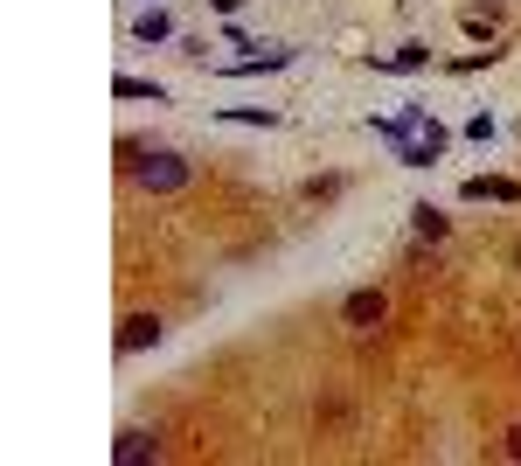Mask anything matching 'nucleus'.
<instances>
[{
  "mask_svg": "<svg viewBox=\"0 0 521 466\" xmlns=\"http://www.w3.org/2000/svg\"><path fill=\"white\" fill-rule=\"evenodd\" d=\"M132 181H139L146 195H181V188L195 181V167H188L181 154H139L132 160Z\"/></svg>",
  "mask_w": 521,
  "mask_h": 466,
  "instance_id": "f257e3e1",
  "label": "nucleus"
},
{
  "mask_svg": "<svg viewBox=\"0 0 521 466\" xmlns=\"http://www.w3.org/2000/svg\"><path fill=\"white\" fill-rule=\"evenodd\" d=\"M383 320H390V293H383V286H362V293L341 300V327H348V334H376Z\"/></svg>",
  "mask_w": 521,
  "mask_h": 466,
  "instance_id": "f03ea898",
  "label": "nucleus"
},
{
  "mask_svg": "<svg viewBox=\"0 0 521 466\" xmlns=\"http://www.w3.org/2000/svg\"><path fill=\"white\" fill-rule=\"evenodd\" d=\"M160 334H167V320H160V313H126V320H119V348H126V355L160 348Z\"/></svg>",
  "mask_w": 521,
  "mask_h": 466,
  "instance_id": "7ed1b4c3",
  "label": "nucleus"
},
{
  "mask_svg": "<svg viewBox=\"0 0 521 466\" xmlns=\"http://www.w3.org/2000/svg\"><path fill=\"white\" fill-rule=\"evenodd\" d=\"M146 453H160V439H153V432H119V446H112V460H119V466H139Z\"/></svg>",
  "mask_w": 521,
  "mask_h": 466,
  "instance_id": "20e7f679",
  "label": "nucleus"
},
{
  "mask_svg": "<svg viewBox=\"0 0 521 466\" xmlns=\"http://www.w3.org/2000/svg\"><path fill=\"white\" fill-rule=\"evenodd\" d=\"M410 230H417L424 244H445V230H452V223H445V216H438L431 202H417V209H410Z\"/></svg>",
  "mask_w": 521,
  "mask_h": 466,
  "instance_id": "39448f33",
  "label": "nucleus"
},
{
  "mask_svg": "<svg viewBox=\"0 0 521 466\" xmlns=\"http://www.w3.org/2000/svg\"><path fill=\"white\" fill-rule=\"evenodd\" d=\"M466 195H473V202H515V181H487V174H480V181H466Z\"/></svg>",
  "mask_w": 521,
  "mask_h": 466,
  "instance_id": "423d86ee",
  "label": "nucleus"
},
{
  "mask_svg": "<svg viewBox=\"0 0 521 466\" xmlns=\"http://www.w3.org/2000/svg\"><path fill=\"white\" fill-rule=\"evenodd\" d=\"M132 35H139V42H167L174 28H167V14L153 7V14H139V21H132Z\"/></svg>",
  "mask_w": 521,
  "mask_h": 466,
  "instance_id": "0eeeda50",
  "label": "nucleus"
},
{
  "mask_svg": "<svg viewBox=\"0 0 521 466\" xmlns=\"http://www.w3.org/2000/svg\"><path fill=\"white\" fill-rule=\"evenodd\" d=\"M341 188H348V181H341V174H313V181H306V188H299V195H306V202H334V195H341Z\"/></svg>",
  "mask_w": 521,
  "mask_h": 466,
  "instance_id": "6e6552de",
  "label": "nucleus"
},
{
  "mask_svg": "<svg viewBox=\"0 0 521 466\" xmlns=\"http://www.w3.org/2000/svg\"><path fill=\"white\" fill-rule=\"evenodd\" d=\"M119 98H153V105H160L167 91H160V84H146V77H119Z\"/></svg>",
  "mask_w": 521,
  "mask_h": 466,
  "instance_id": "1a4fd4ad",
  "label": "nucleus"
},
{
  "mask_svg": "<svg viewBox=\"0 0 521 466\" xmlns=\"http://www.w3.org/2000/svg\"><path fill=\"white\" fill-rule=\"evenodd\" d=\"M501 453H508V460H521V425H508V439H501Z\"/></svg>",
  "mask_w": 521,
  "mask_h": 466,
  "instance_id": "9d476101",
  "label": "nucleus"
}]
</instances>
